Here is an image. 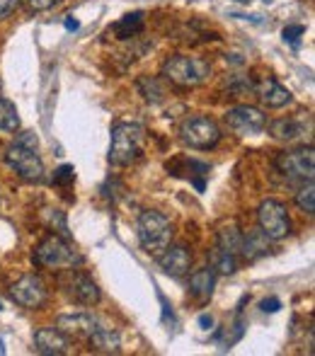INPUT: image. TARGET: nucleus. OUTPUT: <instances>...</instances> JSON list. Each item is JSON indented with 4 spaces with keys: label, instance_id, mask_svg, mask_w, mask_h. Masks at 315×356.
I'll return each instance as SVG.
<instances>
[{
    "label": "nucleus",
    "instance_id": "nucleus-14",
    "mask_svg": "<svg viewBox=\"0 0 315 356\" xmlns=\"http://www.w3.org/2000/svg\"><path fill=\"white\" fill-rule=\"evenodd\" d=\"M209 163H202L197 158H175L172 163H168V172H172L175 177H184L204 192V177L209 175Z\"/></svg>",
    "mask_w": 315,
    "mask_h": 356
},
{
    "label": "nucleus",
    "instance_id": "nucleus-32",
    "mask_svg": "<svg viewBox=\"0 0 315 356\" xmlns=\"http://www.w3.org/2000/svg\"><path fill=\"white\" fill-rule=\"evenodd\" d=\"M199 325H202L204 330H211V325H213V320H211V315H199Z\"/></svg>",
    "mask_w": 315,
    "mask_h": 356
},
{
    "label": "nucleus",
    "instance_id": "nucleus-16",
    "mask_svg": "<svg viewBox=\"0 0 315 356\" xmlns=\"http://www.w3.org/2000/svg\"><path fill=\"white\" fill-rule=\"evenodd\" d=\"M255 92H257V97L262 99V104H267L269 109H282L291 102V92L274 78L259 80V83L255 85Z\"/></svg>",
    "mask_w": 315,
    "mask_h": 356
},
{
    "label": "nucleus",
    "instance_id": "nucleus-19",
    "mask_svg": "<svg viewBox=\"0 0 315 356\" xmlns=\"http://www.w3.org/2000/svg\"><path fill=\"white\" fill-rule=\"evenodd\" d=\"M216 286V272L211 267H202L189 274V293L199 300H209Z\"/></svg>",
    "mask_w": 315,
    "mask_h": 356
},
{
    "label": "nucleus",
    "instance_id": "nucleus-1",
    "mask_svg": "<svg viewBox=\"0 0 315 356\" xmlns=\"http://www.w3.org/2000/svg\"><path fill=\"white\" fill-rule=\"evenodd\" d=\"M5 163L15 170L22 179L27 182H42L44 179V163L39 155V138L34 131H22L17 134L15 143L8 145L5 150Z\"/></svg>",
    "mask_w": 315,
    "mask_h": 356
},
{
    "label": "nucleus",
    "instance_id": "nucleus-29",
    "mask_svg": "<svg viewBox=\"0 0 315 356\" xmlns=\"http://www.w3.org/2000/svg\"><path fill=\"white\" fill-rule=\"evenodd\" d=\"M27 5L32 13H47L54 5H58V0H27Z\"/></svg>",
    "mask_w": 315,
    "mask_h": 356
},
{
    "label": "nucleus",
    "instance_id": "nucleus-12",
    "mask_svg": "<svg viewBox=\"0 0 315 356\" xmlns=\"http://www.w3.org/2000/svg\"><path fill=\"white\" fill-rule=\"evenodd\" d=\"M158 264L170 277H184L189 272V267H192V252L184 245H168L158 254Z\"/></svg>",
    "mask_w": 315,
    "mask_h": 356
},
{
    "label": "nucleus",
    "instance_id": "nucleus-10",
    "mask_svg": "<svg viewBox=\"0 0 315 356\" xmlns=\"http://www.w3.org/2000/svg\"><path fill=\"white\" fill-rule=\"evenodd\" d=\"M61 286L66 291V296L71 300H76L80 305H95L102 298V291L97 289V284L88 277L85 272H78L76 267L66 269V277L61 279Z\"/></svg>",
    "mask_w": 315,
    "mask_h": 356
},
{
    "label": "nucleus",
    "instance_id": "nucleus-15",
    "mask_svg": "<svg viewBox=\"0 0 315 356\" xmlns=\"http://www.w3.org/2000/svg\"><path fill=\"white\" fill-rule=\"evenodd\" d=\"M97 327H99V320L92 318L90 313H71V315H61L56 320V330H61L63 334H73V337L88 339Z\"/></svg>",
    "mask_w": 315,
    "mask_h": 356
},
{
    "label": "nucleus",
    "instance_id": "nucleus-17",
    "mask_svg": "<svg viewBox=\"0 0 315 356\" xmlns=\"http://www.w3.org/2000/svg\"><path fill=\"white\" fill-rule=\"evenodd\" d=\"M269 134H272V138H277V141L293 143V141H301V138L306 136V124H303L301 119H293V117L277 119V122H272V127H269Z\"/></svg>",
    "mask_w": 315,
    "mask_h": 356
},
{
    "label": "nucleus",
    "instance_id": "nucleus-33",
    "mask_svg": "<svg viewBox=\"0 0 315 356\" xmlns=\"http://www.w3.org/2000/svg\"><path fill=\"white\" fill-rule=\"evenodd\" d=\"M78 27H80L78 19H73V17H68V19H66V29H71V32H76Z\"/></svg>",
    "mask_w": 315,
    "mask_h": 356
},
{
    "label": "nucleus",
    "instance_id": "nucleus-30",
    "mask_svg": "<svg viewBox=\"0 0 315 356\" xmlns=\"http://www.w3.org/2000/svg\"><path fill=\"white\" fill-rule=\"evenodd\" d=\"M19 5H22V0H0V19L10 17Z\"/></svg>",
    "mask_w": 315,
    "mask_h": 356
},
{
    "label": "nucleus",
    "instance_id": "nucleus-2",
    "mask_svg": "<svg viewBox=\"0 0 315 356\" xmlns=\"http://www.w3.org/2000/svg\"><path fill=\"white\" fill-rule=\"evenodd\" d=\"M146 129L138 122H117L112 127V143H109V163L117 168H127L141 155Z\"/></svg>",
    "mask_w": 315,
    "mask_h": 356
},
{
    "label": "nucleus",
    "instance_id": "nucleus-24",
    "mask_svg": "<svg viewBox=\"0 0 315 356\" xmlns=\"http://www.w3.org/2000/svg\"><path fill=\"white\" fill-rule=\"evenodd\" d=\"M211 269L221 274H233L238 269V257H233V254L226 252L223 248H216L211 252Z\"/></svg>",
    "mask_w": 315,
    "mask_h": 356
},
{
    "label": "nucleus",
    "instance_id": "nucleus-27",
    "mask_svg": "<svg viewBox=\"0 0 315 356\" xmlns=\"http://www.w3.org/2000/svg\"><path fill=\"white\" fill-rule=\"evenodd\" d=\"M73 182H76V170H73V165H61V168H58V170H54L51 184H56V187L68 189Z\"/></svg>",
    "mask_w": 315,
    "mask_h": 356
},
{
    "label": "nucleus",
    "instance_id": "nucleus-13",
    "mask_svg": "<svg viewBox=\"0 0 315 356\" xmlns=\"http://www.w3.org/2000/svg\"><path fill=\"white\" fill-rule=\"evenodd\" d=\"M34 352L44 356H63L71 352V342L61 330L42 327L34 332Z\"/></svg>",
    "mask_w": 315,
    "mask_h": 356
},
{
    "label": "nucleus",
    "instance_id": "nucleus-23",
    "mask_svg": "<svg viewBox=\"0 0 315 356\" xmlns=\"http://www.w3.org/2000/svg\"><path fill=\"white\" fill-rule=\"evenodd\" d=\"M19 129V114L17 109H15L13 102H8V99L0 97V131H17Z\"/></svg>",
    "mask_w": 315,
    "mask_h": 356
},
{
    "label": "nucleus",
    "instance_id": "nucleus-6",
    "mask_svg": "<svg viewBox=\"0 0 315 356\" xmlns=\"http://www.w3.org/2000/svg\"><path fill=\"white\" fill-rule=\"evenodd\" d=\"M179 138H182L184 145L194 150H209L216 148L218 141H221V129L209 117H189L179 127Z\"/></svg>",
    "mask_w": 315,
    "mask_h": 356
},
{
    "label": "nucleus",
    "instance_id": "nucleus-26",
    "mask_svg": "<svg viewBox=\"0 0 315 356\" xmlns=\"http://www.w3.org/2000/svg\"><path fill=\"white\" fill-rule=\"evenodd\" d=\"M138 88H141L143 97L151 99V102H160V99L165 97V90L160 88L156 78H141L138 80Z\"/></svg>",
    "mask_w": 315,
    "mask_h": 356
},
{
    "label": "nucleus",
    "instance_id": "nucleus-20",
    "mask_svg": "<svg viewBox=\"0 0 315 356\" xmlns=\"http://www.w3.org/2000/svg\"><path fill=\"white\" fill-rule=\"evenodd\" d=\"M269 243L272 240L267 238V235L262 233V230H252V233L243 235V252H240V257L245 259H257V257H264V254L269 252Z\"/></svg>",
    "mask_w": 315,
    "mask_h": 356
},
{
    "label": "nucleus",
    "instance_id": "nucleus-34",
    "mask_svg": "<svg viewBox=\"0 0 315 356\" xmlns=\"http://www.w3.org/2000/svg\"><path fill=\"white\" fill-rule=\"evenodd\" d=\"M236 3H250V0H236Z\"/></svg>",
    "mask_w": 315,
    "mask_h": 356
},
{
    "label": "nucleus",
    "instance_id": "nucleus-8",
    "mask_svg": "<svg viewBox=\"0 0 315 356\" xmlns=\"http://www.w3.org/2000/svg\"><path fill=\"white\" fill-rule=\"evenodd\" d=\"M277 170L286 179H301V182H313L315 175V155L313 148H296V150H284L277 158Z\"/></svg>",
    "mask_w": 315,
    "mask_h": 356
},
{
    "label": "nucleus",
    "instance_id": "nucleus-18",
    "mask_svg": "<svg viewBox=\"0 0 315 356\" xmlns=\"http://www.w3.org/2000/svg\"><path fill=\"white\" fill-rule=\"evenodd\" d=\"M88 344H90V349L97 354H119L122 352V337H119V332H114V330H109V327H102V325L90 334Z\"/></svg>",
    "mask_w": 315,
    "mask_h": 356
},
{
    "label": "nucleus",
    "instance_id": "nucleus-4",
    "mask_svg": "<svg viewBox=\"0 0 315 356\" xmlns=\"http://www.w3.org/2000/svg\"><path fill=\"white\" fill-rule=\"evenodd\" d=\"M209 75H211V66L197 56L177 54L163 63V78L175 83L177 88H197V85L207 83Z\"/></svg>",
    "mask_w": 315,
    "mask_h": 356
},
{
    "label": "nucleus",
    "instance_id": "nucleus-22",
    "mask_svg": "<svg viewBox=\"0 0 315 356\" xmlns=\"http://www.w3.org/2000/svg\"><path fill=\"white\" fill-rule=\"evenodd\" d=\"M218 248L231 252L233 257H240V252H243V233H240L236 225H226V228L218 233Z\"/></svg>",
    "mask_w": 315,
    "mask_h": 356
},
{
    "label": "nucleus",
    "instance_id": "nucleus-28",
    "mask_svg": "<svg viewBox=\"0 0 315 356\" xmlns=\"http://www.w3.org/2000/svg\"><path fill=\"white\" fill-rule=\"evenodd\" d=\"M303 34H306V27H303V24H289V27L284 29V42H289L291 47H298Z\"/></svg>",
    "mask_w": 315,
    "mask_h": 356
},
{
    "label": "nucleus",
    "instance_id": "nucleus-7",
    "mask_svg": "<svg viewBox=\"0 0 315 356\" xmlns=\"http://www.w3.org/2000/svg\"><path fill=\"white\" fill-rule=\"evenodd\" d=\"M257 223L259 230L267 235L269 240H284L291 233V220H289V211L279 199H267L259 204L257 209Z\"/></svg>",
    "mask_w": 315,
    "mask_h": 356
},
{
    "label": "nucleus",
    "instance_id": "nucleus-3",
    "mask_svg": "<svg viewBox=\"0 0 315 356\" xmlns=\"http://www.w3.org/2000/svg\"><path fill=\"white\" fill-rule=\"evenodd\" d=\"M32 262L42 269H73L83 262L80 252L68 243L63 235H47L42 243L34 248Z\"/></svg>",
    "mask_w": 315,
    "mask_h": 356
},
{
    "label": "nucleus",
    "instance_id": "nucleus-31",
    "mask_svg": "<svg viewBox=\"0 0 315 356\" xmlns=\"http://www.w3.org/2000/svg\"><path fill=\"white\" fill-rule=\"evenodd\" d=\"M259 308H262L264 313H277V310L282 308V300H279V298H274V296H272V298H264V300H262V305H259Z\"/></svg>",
    "mask_w": 315,
    "mask_h": 356
},
{
    "label": "nucleus",
    "instance_id": "nucleus-35",
    "mask_svg": "<svg viewBox=\"0 0 315 356\" xmlns=\"http://www.w3.org/2000/svg\"><path fill=\"white\" fill-rule=\"evenodd\" d=\"M0 310H3V303H0Z\"/></svg>",
    "mask_w": 315,
    "mask_h": 356
},
{
    "label": "nucleus",
    "instance_id": "nucleus-25",
    "mask_svg": "<svg viewBox=\"0 0 315 356\" xmlns=\"http://www.w3.org/2000/svg\"><path fill=\"white\" fill-rule=\"evenodd\" d=\"M296 207L308 216L315 213V187H313V182L303 184V187L296 192Z\"/></svg>",
    "mask_w": 315,
    "mask_h": 356
},
{
    "label": "nucleus",
    "instance_id": "nucleus-5",
    "mask_svg": "<svg viewBox=\"0 0 315 356\" xmlns=\"http://www.w3.org/2000/svg\"><path fill=\"white\" fill-rule=\"evenodd\" d=\"M136 235L141 248L148 254H156L158 257L172 243V223H170L168 216H163L160 211H143L138 216Z\"/></svg>",
    "mask_w": 315,
    "mask_h": 356
},
{
    "label": "nucleus",
    "instance_id": "nucleus-11",
    "mask_svg": "<svg viewBox=\"0 0 315 356\" xmlns=\"http://www.w3.org/2000/svg\"><path fill=\"white\" fill-rule=\"evenodd\" d=\"M226 124L240 136H255V134H262L267 129V114H262V109L257 107L240 104V107H233L226 112Z\"/></svg>",
    "mask_w": 315,
    "mask_h": 356
},
{
    "label": "nucleus",
    "instance_id": "nucleus-21",
    "mask_svg": "<svg viewBox=\"0 0 315 356\" xmlns=\"http://www.w3.org/2000/svg\"><path fill=\"white\" fill-rule=\"evenodd\" d=\"M143 19L146 15L143 13H131V15H124L117 24L112 27V32L117 34V39H129V37H136L138 32L143 29Z\"/></svg>",
    "mask_w": 315,
    "mask_h": 356
},
{
    "label": "nucleus",
    "instance_id": "nucleus-9",
    "mask_svg": "<svg viewBox=\"0 0 315 356\" xmlns=\"http://www.w3.org/2000/svg\"><path fill=\"white\" fill-rule=\"evenodd\" d=\"M10 298H13L17 305H22V308L37 310L47 303L49 289L42 277H37V274H24L19 282H15L10 286Z\"/></svg>",
    "mask_w": 315,
    "mask_h": 356
}]
</instances>
